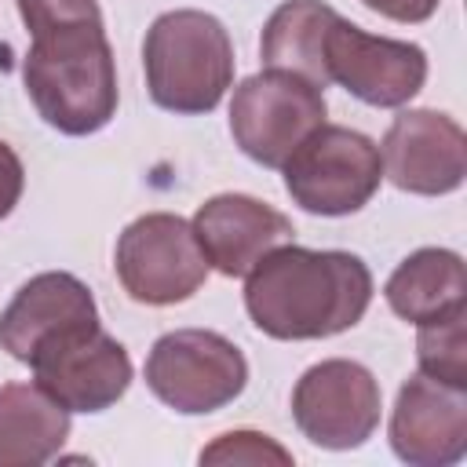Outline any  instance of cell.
I'll return each mask as SVG.
<instances>
[{
  "mask_svg": "<svg viewBox=\"0 0 467 467\" xmlns=\"http://www.w3.org/2000/svg\"><path fill=\"white\" fill-rule=\"evenodd\" d=\"M244 310L270 339H328L372 303V270L339 248L281 244L244 274Z\"/></svg>",
  "mask_w": 467,
  "mask_h": 467,
  "instance_id": "cell-1",
  "label": "cell"
},
{
  "mask_svg": "<svg viewBox=\"0 0 467 467\" xmlns=\"http://www.w3.org/2000/svg\"><path fill=\"white\" fill-rule=\"evenodd\" d=\"M22 80L40 120L62 135H95L117 113V62L102 18L29 29Z\"/></svg>",
  "mask_w": 467,
  "mask_h": 467,
  "instance_id": "cell-2",
  "label": "cell"
},
{
  "mask_svg": "<svg viewBox=\"0 0 467 467\" xmlns=\"http://www.w3.org/2000/svg\"><path fill=\"white\" fill-rule=\"evenodd\" d=\"M150 99L168 113H212L234 84V44L226 26L197 7L164 11L142 40Z\"/></svg>",
  "mask_w": 467,
  "mask_h": 467,
  "instance_id": "cell-3",
  "label": "cell"
},
{
  "mask_svg": "<svg viewBox=\"0 0 467 467\" xmlns=\"http://www.w3.org/2000/svg\"><path fill=\"white\" fill-rule=\"evenodd\" d=\"M288 197L310 215H354L361 212L379 182L383 161L379 146L343 124L314 128L281 164Z\"/></svg>",
  "mask_w": 467,
  "mask_h": 467,
  "instance_id": "cell-4",
  "label": "cell"
},
{
  "mask_svg": "<svg viewBox=\"0 0 467 467\" xmlns=\"http://www.w3.org/2000/svg\"><path fill=\"white\" fill-rule=\"evenodd\" d=\"M248 383L244 354L212 328L164 332L146 358V387L157 401L182 416H204L234 398Z\"/></svg>",
  "mask_w": 467,
  "mask_h": 467,
  "instance_id": "cell-5",
  "label": "cell"
},
{
  "mask_svg": "<svg viewBox=\"0 0 467 467\" xmlns=\"http://www.w3.org/2000/svg\"><path fill=\"white\" fill-rule=\"evenodd\" d=\"M325 88L288 69H263L234 88L230 135L244 157L281 168L288 153L325 124Z\"/></svg>",
  "mask_w": 467,
  "mask_h": 467,
  "instance_id": "cell-6",
  "label": "cell"
},
{
  "mask_svg": "<svg viewBox=\"0 0 467 467\" xmlns=\"http://www.w3.org/2000/svg\"><path fill=\"white\" fill-rule=\"evenodd\" d=\"M113 270L135 303L171 306L190 299L204 285L212 266L193 237V226L182 215L146 212L117 237Z\"/></svg>",
  "mask_w": 467,
  "mask_h": 467,
  "instance_id": "cell-7",
  "label": "cell"
},
{
  "mask_svg": "<svg viewBox=\"0 0 467 467\" xmlns=\"http://www.w3.org/2000/svg\"><path fill=\"white\" fill-rule=\"evenodd\" d=\"M29 368L36 387L69 412H102L117 405L135 376L128 350L99 321L73 325L47 339L29 358Z\"/></svg>",
  "mask_w": 467,
  "mask_h": 467,
  "instance_id": "cell-8",
  "label": "cell"
},
{
  "mask_svg": "<svg viewBox=\"0 0 467 467\" xmlns=\"http://www.w3.org/2000/svg\"><path fill=\"white\" fill-rule=\"evenodd\" d=\"M383 394L376 376L350 358L310 365L292 390V420L321 449H358L379 427Z\"/></svg>",
  "mask_w": 467,
  "mask_h": 467,
  "instance_id": "cell-9",
  "label": "cell"
},
{
  "mask_svg": "<svg viewBox=\"0 0 467 467\" xmlns=\"http://www.w3.org/2000/svg\"><path fill=\"white\" fill-rule=\"evenodd\" d=\"M328 84L347 88L354 99L376 109L405 106L427 80V51L412 40L376 36L343 15L325 36Z\"/></svg>",
  "mask_w": 467,
  "mask_h": 467,
  "instance_id": "cell-10",
  "label": "cell"
},
{
  "mask_svg": "<svg viewBox=\"0 0 467 467\" xmlns=\"http://www.w3.org/2000/svg\"><path fill=\"white\" fill-rule=\"evenodd\" d=\"M383 175L420 197H441L463 186L467 175V135L438 109H401L379 146Z\"/></svg>",
  "mask_w": 467,
  "mask_h": 467,
  "instance_id": "cell-11",
  "label": "cell"
},
{
  "mask_svg": "<svg viewBox=\"0 0 467 467\" xmlns=\"http://www.w3.org/2000/svg\"><path fill=\"white\" fill-rule=\"evenodd\" d=\"M390 449L412 467H449L467 452V387L409 376L390 412Z\"/></svg>",
  "mask_w": 467,
  "mask_h": 467,
  "instance_id": "cell-12",
  "label": "cell"
},
{
  "mask_svg": "<svg viewBox=\"0 0 467 467\" xmlns=\"http://www.w3.org/2000/svg\"><path fill=\"white\" fill-rule=\"evenodd\" d=\"M193 237L212 270L244 277L266 252L292 241V219L252 193H215L193 212Z\"/></svg>",
  "mask_w": 467,
  "mask_h": 467,
  "instance_id": "cell-13",
  "label": "cell"
},
{
  "mask_svg": "<svg viewBox=\"0 0 467 467\" xmlns=\"http://www.w3.org/2000/svg\"><path fill=\"white\" fill-rule=\"evenodd\" d=\"M84 321H99V306L91 299V288L66 274V270H44L36 277H29L15 299L4 306L0 314V347L29 365V358L55 339L58 332L84 325Z\"/></svg>",
  "mask_w": 467,
  "mask_h": 467,
  "instance_id": "cell-14",
  "label": "cell"
},
{
  "mask_svg": "<svg viewBox=\"0 0 467 467\" xmlns=\"http://www.w3.org/2000/svg\"><path fill=\"white\" fill-rule=\"evenodd\" d=\"M387 306L409 325H434L467 310V270L452 248H416L387 277Z\"/></svg>",
  "mask_w": 467,
  "mask_h": 467,
  "instance_id": "cell-15",
  "label": "cell"
},
{
  "mask_svg": "<svg viewBox=\"0 0 467 467\" xmlns=\"http://www.w3.org/2000/svg\"><path fill=\"white\" fill-rule=\"evenodd\" d=\"M69 409L36 383L0 387V467H36L62 452Z\"/></svg>",
  "mask_w": 467,
  "mask_h": 467,
  "instance_id": "cell-16",
  "label": "cell"
},
{
  "mask_svg": "<svg viewBox=\"0 0 467 467\" xmlns=\"http://www.w3.org/2000/svg\"><path fill=\"white\" fill-rule=\"evenodd\" d=\"M336 18L339 11L321 0H285L281 7H274V15L263 26V40H259L263 66L299 73L310 84L325 88L328 84L325 36Z\"/></svg>",
  "mask_w": 467,
  "mask_h": 467,
  "instance_id": "cell-17",
  "label": "cell"
},
{
  "mask_svg": "<svg viewBox=\"0 0 467 467\" xmlns=\"http://www.w3.org/2000/svg\"><path fill=\"white\" fill-rule=\"evenodd\" d=\"M416 361L423 376H434L452 387H467V310L434 321L416 325Z\"/></svg>",
  "mask_w": 467,
  "mask_h": 467,
  "instance_id": "cell-18",
  "label": "cell"
},
{
  "mask_svg": "<svg viewBox=\"0 0 467 467\" xmlns=\"http://www.w3.org/2000/svg\"><path fill=\"white\" fill-rule=\"evenodd\" d=\"M201 463H292V452L259 431H226L201 449Z\"/></svg>",
  "mask_w": 467,
  "mask_h": 467,
  "instance_id": "cell-19",
  "label": "cell"
},
{
  "mask_svg": "<svg viewBox=\"0 0 467 467\" xmlns=\"http://www.w3.org/2000/svg\"><path fill=\"white\" fill-rule=\"evenodd\" d=\"M26 29H40L51 22H73V18H102L95 0H15Z\"/></svg>",
  "mask_w": 467,
  "mask_h": 467,
  "instance_id": "cell-20",
  "label": "cell"
},
{
  "mask_svg": "<svg viewBox=\"0 0 467 467\" xmlns=\"http://www.w3.org/2000/svg\"><path fill=\"white\" fill-rule=\"evenodd\" d=\"M22 190H26V168H22L18 153L0 139V219H7L15 212Z\"/></svg>",
  "mask_w": 467,
  "mask_h": 467,
  "instance_id": "cell-21",
  "label": "cell"
},
{
  "mask_svg": "<svg viewBox=\"0 0 467 467\" xmlns=\"http://www.w3.org/2000/svg\"><path fill=\"white\" fill-rule=\"evenodd\" d=\"M368 11L390 18V22H405V26H416V22H427L441 0H361Z\"/></svg>",
  "mask_w": 467,
  "mask_h": 467,
  "instance_id": "cell-22",
  "label": "cell"
}]
</instances>
